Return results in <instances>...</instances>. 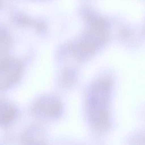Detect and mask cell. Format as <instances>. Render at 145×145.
<instances>
[{
	"mask_svg": "<svg viewBox=\"0 0 145 145\" xmlns=\"http://www.w3.org/2000/svg\"><path fill=\"white\" fill-rule=\"evenodd\" d=\"M43 131L39 127L29 128L24 135L23 140L27 144H43L45 141Z\"/></svg>",
	"mask_w": 145,
	"mask_h": 145,
	"instance_id": "5b68a950",
	"label": "cell"
},
{
	"mask_svg": "<svg viewBox=\"0 0 145 145\" xmlns=\"http://www.w3.org/2000/svg\"><path fill=\"white\" fill-rule=\"evenodd\" d=\"M33 111L38 117L46 119L60 118L63 112V106L61 101L55 96H42L35 103Z\"/></svg>",
	"mask_w": 145,
	"mask_h": 145,
	"instance_id": "3957f363",
	"label": "cell"
},
{
	"mask_svg": "<svg viewBox=\"0 0 145 145\" xmlns=\"http://www.w3.org/2000/svg\"><path fill=\"white\" fill-rule=\"evenodd\" d=\"M60 82L65 87H70L75 84L77 78L76 72L72 69L66 68L60 74Z\"/></svg>",
	"mask_w": 145,
	"mask_h": 145,
	"instance_id": "8992f818",
	"label": "cell"
},
{
	"mask_svg": "<svg viewBox=\"0 0 145 145\" xmlns=\"http://www.w3.org/2000/svg\"><path fill=\"white\" fill-rule=\"evenodd\" d=\"M112 84V80L108 77H103L93 84L88 97L87 114L109 112Z\"/></svg>",
	"mask_w": 145,
	"mask_h": 145,
	"instance_id": "6da1fadb",
	"label": "cell"
},
{
	"mask_svg": "<svg viewBox=\"0 0 145 145\" xmlns=\"http://www.w3.org/2000/svg\"><path fill=\"white\" fill-rule=\"evenodd\" d=\"M15 20L18 24L23 26L29 25L30 23L28 18L22 15H17L15 17Z\"/></svg>",
	"mask_w": 145,
	"mask_h": 145,
	"instance_id": "52a82bcc",
	"label": "cell"
},
{
	"mask_svg": "<svg viewBox=\"0 0 145 145\" xmlns=\"http://www.w3.org/2000/svg\"><path fill=\"white\" fill-rule=\"evenodd\" d=\"M17 110L11 103L0 101V126L10 125L16 119Z\"/></svg>",
	"mask_w": 145,
	"mask_h": 145,
	"instance_id": "277c9868",
	"label": "cell"
},
{
	"mask_svg": "<svg viewBox=\"0 0 145 145\" xmlns=\"http://www.w3.org/2000/svg\"><path fill=\"white\" fill-rule=\"evenodd\" d=\"M23 71L22 63L5 57L0 60V90L7 89L20 80Z\"/></svg>",
	"mask_w": 145,
	"mask_h": 145,
	"instance_id": "7a4b0ae2",
	"label": "cell"
}]
</instances>
